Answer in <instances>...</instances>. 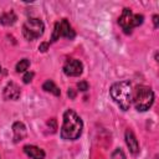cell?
Wrapping results in <instances>:
<instances>
[{
  "label": "cell",
  "instance_id": "6da1fadb",
  "mask_svg": "<svg viewBox=\"0 0 159 159\" xmlns=\"http://www.w3.org/2000/svg\"><path fill=\"white\" fill-rule=\"evenodd\" d=\"M82 129H83V122L81 117L73 109H67L63 113L61 138L65 140H76L81 137Z\"/></svg>",
  "mask_w": 159,
  "mask_h": 159
},
{
  "label": "cell",
  "instance_id": "7a4b0ae2",
  "mask_svg": "<svg viewBox=\"0 0 159 159\" xmlns=\"http://www.w3.org/2000/svg\"><path fill=\"white\" fill-rule=\"evenodd\" d=\"M132 84L129 81H119L112 84L109 94L112 99L120 107L123 111H128L132 104Z\"/></svg>",
  "mask_w": 159,
  "mask_h": 159
},
{
  "label": "cell",
  "instance_id": "3957f363",
  "mask_svg": "<svg viewBox=\"0 0 159 159\" xmlns=\"http://www.w3.org/2000/svg\"><path fill=\"white\" fill-rule=\"evenodd\" d=\"M154 102V92L148 86L139 84L132 92V103L139 112L148 111Z\"/></svg>",
  "mask_w": 159,
  "mask_h": 159
},
{
  "label": "cell",
  "instance_id": "277c9868",
  "mask_svg": "<svg viewBox=\"0 0 159 159\" xmlns=\"http://www.w3.org/2000/svg\"><path fill=\"white\" fill-rule=\"evenodd\" d=\"M143 20H144V16L143 15L133 14L130 9H127L125 7V9H123L122 15L118 19V24H119V26L122 27V30L125 34H129L134 27L142 25L143 24Z\"/></svg>",
  "mask_w": 159,
  "mask_h": 159
},
{
  "label": "cell",
  "instance_id": "5b68a950",
  "mask_svg": "<svg viewBox=\"0 0 159 159\" xmlns=\"http://www.w3.org/2000/svg\"><path fill=\"white\" fill-rule=\"evenodd\" d=\"M43 31H45L43 22L36 17L27 19L25 21V24L22 25V35L29 41H34L36 39H39L40 36H42Z\"/></svg>",
  "mask_w": 159,
  "mask_h": 159
},
{
  "label": "cell",
  "instance_id": "8992f818",
  "mask_svg": "<svg viewBox=\"0 0 159 159\" xmlns=\"http://www.w3.org/2000/svg\"><path fill=\"white\" fill-rule=\"evenodd\" d=\"M83 71V65L81 61L76 60V58H71L68 61H66L65 66H63V72L66 76L70 77H77L82 73Z\"/></svg>",
  "mask_w": 159,
  "mask_h": 159
},
{
  "label": "cell",
  "instance_id": "52a82bcc",
  "mask_svg": "<svg viewBox=\"0 0 159 159\" xmlns=\"http://www.w3.org/2000/svg\"><path fill=\"white\" fill-rule=\"evenodd\" d=\"M2 94H4V98H5V99H12V101H16V99L20 98L21 92H20V88H19V86H17L16 83H14V82H9V83L4 87V92H2Z\"/></svg>",
  "mask_w": 159,
  "mask_h": 159
},
{
  "label": "cell",
  "instance_id": "ba28073f",
  "mask_svg": "<svg viewBox=\"0 0 159 159\" xmlns=\"http://www.w3.org/2000/svg\"><path fill=\"white\" fill-rule=\"evenodd\" d=\"M57 27H58L60 37H66L70 40H72L75 37V31H73L72 26L70 25V22L67 21V19H62L60 22H57Z\"/></svg>",
  "mask_w": 159,
  "mask_h": 159
},
{
  "label": "cell",
  "instance_id": "9c48e42d",
  "mask_svg": "<svg viewBox=\"0 0 159 159\" xmlns=\"http://www.w3.org/2000/svg\"><path fill=\"white\" fill-rule=\"evenodd\" d=\"M124 135H125V143H127V145H128L130 153L137 154V153L139 152V143H138V140H137L134 133H133L130 129H127Z\"/></svg>",
  "mask_w": 159,
  "mask_h": 159
},
{
  "label": "cell",
  "instance_id": "30bf717a",
  "mask_svg": "<svg viewBox=\"0 0 159 159\" xmlns=\"http://www.w3.org/2000/svg\"><path fill=\"white\" fill-rule=\"evenodd\" d=\"M24 152L31 159H45V152L36 145H25Z\"/></svg>",
  "mask_w": 159,
  "mask_h": 159
},
{
  "label": "cell",
  "instance_id": "8fae6325",
  "mask_svg": "<svg viewBox=\"0 0 159 159\" xmlns=\"http://www.w3.org/2000/svg\"><path fill=\"white\" fill-rule=\"evenodd\" d=\"M12 132H14V139L15 142L22 140L26 137V127L22 122H15L12 124Z\"/></svg>",
  "mask_w": 159,
  "mask_h": 159
},
{
  "label": "cell",
  "instance_id": "7c38bea8",
  "mask_svg": "<svg viewBox=\"0 0 159 159\" xmlns=\"http://www.w3.org/2000/svg\"><path fill=\"white\" fill-rule=\"evenodd\" d=\"M16 15L14 11H7V12H4L1 16H0V24L5 25V26H9V25H12L15 21H16Z\"/></svg>",
  "mask_w": 159,
  "mask_h": 159
},
{
  "label": "cell",
  "instance_id": "4fadbf2b",
  "mask_svg": "<svg viewBox=\"0 0 159 159\" xmlns=\"http://www.w3.org/2000/svg\"><path fill=\"white\" fill-rule=\"evenodd\" d=\"M42 89L46 91V92H50V93H52V94H55V96H60V94H61L60 88H58V87L55 84V82L51 81V80H47V81L42 84Z\"/></svg>",
  "mask_w": 159,
  "mask_h": 159
},
{
  "label": "cell",
  "instance_id": "5bb4252c",
  "mask_svg": "<svg viewBox=\"0 0 159 159\" xmlns=\"http://www.w3.org/2000/svg\"><path fill=\"white\" fill-rule=\"evenodd\" d=\"M30 66V61L27 58H22L16 63V72H26V70Z\"/></svg>",
  "mask_w": 159,
  "mask_h": 159
},
{
  "label": "cell",
  "instance_id": "9a60e30c",
  "mask_svg": "<svg viewBox=\"0 0 159 159\" xmlns=\"http://www.w3.org/2000/svg\"><path fill=\"white\" fill-rule=\"evenodd\" d=\"M111 159H125V155H124V153H123V150H122V149L117 148V149L112 153Z\"/></svg>",
  "mask_w": 159,
  "mask_h": 159
},
{
  "label": "cell",
  "instance_id": "2e32d148",
  "mask_svg": "<svg viewBox=\"0 0 159 159\" xmlns=\"http://www.w3.org/2000/svg\"><path fill=\"white\" fill-rule=\"evenodd\" d=\"M77 88H78L80 91H82V92H86V91L88 89V83H87L86 81H81V82L77 83Z\"/></svg>",
  "mask_w": 159,
  "mask_h": 159
},
{
  "label": "cell",
  "instance_id": "e0dca14e",
  "mask_svg": "<svg viewBox=\"0 0 159 159\" xmlns=\"http://www.w3.org/2000/svg\"><path fill=\"white\" fill-rule=\"evenodd\" d=\"M32 78H34V72H26L24 75V77H22V80H24L25 83H30L32 81Z\"/></svg>",
  "mask_w": 159,
  "mask_h": 159
},
{
  "label": "cell",
  "instance_id": "ac0fdd59",
  "mask_svg": "<svg viewBox=\"0 0 159 159\" xmlns=\"http://www.w3.org/2000/svg\"><path fill=\"white\" fill-rule=\"evenodd\" d=\"M48 42H42V43H40V46H39V50L41 51V52H46L47 51V48H48Z\"/></svg>",
  "mask_w": 159,
  "mask_h": 159
},
{
  "label": "cell",
  "instance_id": "d6986e66",
  "mask_svg": "<svg viewBox=\"0 0 159 159\" xmlns=\"http://www.w3.org/2000/svg\"><path fill=\"white\" fill-rule=\"evenodd\" d=\"M67 94H68V96H70L71 98H75V97H76V93H75V91H73V89H71V88L68 89V92H67Z\"/></svg>",
  "mask_w": 159,
  "mask_h": 159
},
{
  "label": "cell",
  "instance_id": "ffe728a7",
  "mask_svg": "<svg viewBox=\"0 0 159 159\" xmlns=\"http://www.w3.org/2000/svg\"><path fill=\"white\" fill-rule=\"evenodd\" d=\"M158 19H159V16H158V15H154V16H153V20H154V26H155V27H158Z\"/></svg>",
  "mask_w": 159,
  "mask_h": 159
},
{
  "label": "cell",
  "instance_id": "44dd1931",
  "mask_svg": "<svg viewBox=\"0 0 159 159\" xmlns=\"http://www.w3.org/2000/svg\"><path fill=\"white\" fill-rule=\"evenodd\" d=\"M0 71H1V66H0Z\"/></svg>",
  "mask_w": 159,
  "mask_h": 159
}]
</instances>
